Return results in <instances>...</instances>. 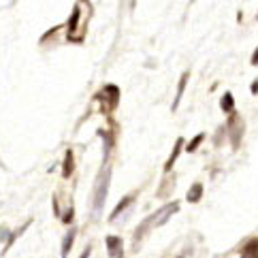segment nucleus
<instances>
[{"mask_svg":"<svg viewBox=\"0 0 258 258\" xmlns=\"http://www.w3.org/2000/svg\"><path fill=\"white\" fill-rule=\"evenodd\" d=\"M245 258H248V256H245Z\"/></svg>","mask_w":258,"mask_h":258,"instance_id":"a211bd4d","label":"nucleus"},{"mask_svg":"<svg viewBox=\"0 0 258 258\" xmlns=\"http://www.w3.org/2000/svg\"><path fill=\"white\" fill-rule=\"evenodd\" d=\"M252 64H258V51L254 54V58H252Z\"/></svg>","mask_w":258,"mask_h":258,"instance_id":"f3484780","label":"nucleus"},{"mask_svg":"<svg viewBox=\"0 0 258 258\" xmlns=\"http://www.w3.org/2000/svg\"><path fill=\"white\" fill-rule=\"evenodd\" d=\"M181 148H184V139H177V141H175V150H173L171 158H169V160H167V164H164V171H171V167H173V162L177 160V156H179Z\"/></svg>","mask_w":258,"mask_h":258,"instance_id":"39448f33","label":"nucleus"},{"mask_svg":"<svg viewBox=\"0 0 258 258\" xmlns=\"http://www.w3.org/2000/svg\"><path fill=\"white\" fill-rule=\"evenodd\" d=\"M179 209V205L177 203H171V205H164V207L160 209V211H156V214L154 215H150V218H151V224H164V222H167L169 220V215H171V214H175V211H177Z\"/></svg>","mask_w":258,"mask_h":258,"instance_id":"f03ea898","label":"nucleus"},{"mask_svg":"<svg viewBox=\"0 0 258 258\" xmlns=\"http://www.w3.org/2000/svg\"><path fill=\"white\" fill-rule=\"evenodd\" d=\"M107 250H109V254L111 256H120L122 258V241H120V237H107Z\"/></svg>","mask_w":258,"mask_h":258,"instance_id":"20e7f679","label":"nucleus"},{"mask_svg":"<svg viewBox=\"0 0 258 258\" xmlns=\"http://www.w3.org/2000/svg\"><path fill=\"white\" fill-rule=\"evenodd\" d=\"M228 128H231L233 148H239V141H241V134H243V122L237 120V117H231V122H228Z\"/></svg>","mask_w":258,"mask_h":258,"instance_id":"7ed1b4c3","label":"nucleus"},{"mask_svg":"<svg viewBox=\"0 0 258 258\" xmlns=\"http://www.w3.org/2000/svg\"><path fill=\"white\" fill-rule=\"evenodd\" d=\"M109 181H111V169H105V173H101V177L96 181L94 188V215L101 214L105 198H107V190H109Z\"/></svg>","mask_w":258,"mask_h":258,"instance_id":"f257e3e1","label":"nucleus"},{"mask_svg":"<svg viewBox=\"0 0 258 258\" xmlns=\"http://www.w3.org/2000/svg\"><path fill=\"white\" fill-rule=\"evenodd\" d=\"M233 105H235L233 94H224V98H222V109H224V111H233Z\"/></svg>","mask_w":258,"mask_h":258,"instance_id":"ddd939ff","label":"nucleus"},{"mask_svg":"<svg viewBox=\"0 0 258 258\" xmlns=\"http://www.w3.org/2000/svg\"><path fill=\"white\" fill-rule=\"evenodd\" d=\"M73 151H66V158H64V169H62V175H64V177H68V175L70 173H73Z\"/></svg>","mask_w":258,"mask_h":258,"instance_id":"1a4fd4ad","label":"nucleus"},{"mask_svg":"<svg viewBox=\"0 0 258 258\" xmlns=\"http://www.w3.org/2000/svg\"><path fill=\"white\" fill-rule=\"evenodd\" d=\"M203 139H205V134H198V137L192 139L190 143H188V151H194V150L198 148V145H201V141H203Z\"/></svg>","mask_w":258,"mask_h":258,"instance_id":"4468645a","label":"nucleus"},{"mask_svg":"<svg viewBox=\"0 0 258 258\" xmlns=\"http://www.w3.org/2000/svg\"><path fill=\"white\" fill-rule=\"evenodd\" d=\"M62 220H64V222H66V224H68V222H70V220H73V209H68V214H66V215H64V218H62Z\"/></svg>","mask_w":258,"mask_h":258,"instance_id":"2eb2a0df","label":"nucleus"},{"mask_svg":"<svg viewBox=\"0 0 258 258\" xmlns=\"http://www.w3.org/2000/svg\"><path fill=\"white\" fill-rule=\"evenodd\" d=\"M245 256H248V258H258V239H254V241H250L248 245H245Z\"/></svg>","mask_w":258,"mask_h":258,"instance_id":"9d476101","label":"nucleus"},{"mask_svg":"<svg viewBox=\"0 0 258 258\" xmlns=\"http://www.w3.org/2000/svg\"><path fill=\"white\" fill-rule=\"evenodd\" d=\"M188 77H190V75H188V73H184V75H181V79H179V86H177V96H175V103H173V109H177V105H179V101H181V96H184V90H186Z\"/></svg>","mask_w":258,"mask_h":258,"instance_id":"0eeeda50","label":"nucleus"},{"mask_svg":"<svg viewBox=\"0 0 258 258\" xmlns=\"http://www.w3.org/2000/svg\"><path fill=\"white\" fill-rule=\"evenodd\" d=\"M201 196H203V184H194L188 190V194H186V198L190 203H196V201H201Z\"/></svg>","mask_w":258,"mask_h":258,"instance_id":"423d86ee","label":"nucleus"},{"mask_svg":"<svg viewBox=\"0 0 258 258\" xmlns=\"http://www.w3.org/2000/svg\"><path fill=\"white\" fill-rule=\"evenodd\" d=\"M90 252H92V248H86V252L81 254V258H90Z\"/></svg>","mask_w":258,"mask_h":258,"instance_id":"dca6fc26","label":"nucleus"},{"mask_svg":"<svg viewBox=\"0 0 258 258\" xmlns=\"http://www.w3.org/2000/svg\"><path fill=\"white\" fill-rule=\"evenodd\" d=\"M130 203H132V196H126V198H122V203L117 205V207L113 209V214H111V220H115L117 215H120L122 211H124V207H126V205H130Z\"/></svg>","mask_w":258,"mask_h":258,"instance_id":"9b49d317","label":"nucleus"},{"mask_svg":"<svg viewBox=\"0 0 258 258\" xmlns=\"http://www.w3.org/2000/svg\"><path fill=\"white\" fill-rule=\"evenodd\" d=\"M75 235H77V231H68V235H66V239H64V243H62V256L66 258L68 256V252H70V245H73V241H75Z\"/></svg>","mask_w":258,"mask_h":258,"instance_id":"6e6552de","label":"nucleus"},{"mask_svg":"<svg viewBox=\"0 0 258 258\" xmlns=\"http://www.w3.org/2000/svg\"><path fill=\"white\" fill-rule=\"evenodd\" d=\"M77 22H79V7H75L73 17H70V22H68V32H73L75 28H77Z\"/></svg>","mask_w":258,"mask_h":258,"instance_id":"f8f14e48","label":"nucleus"}]
</instances>
